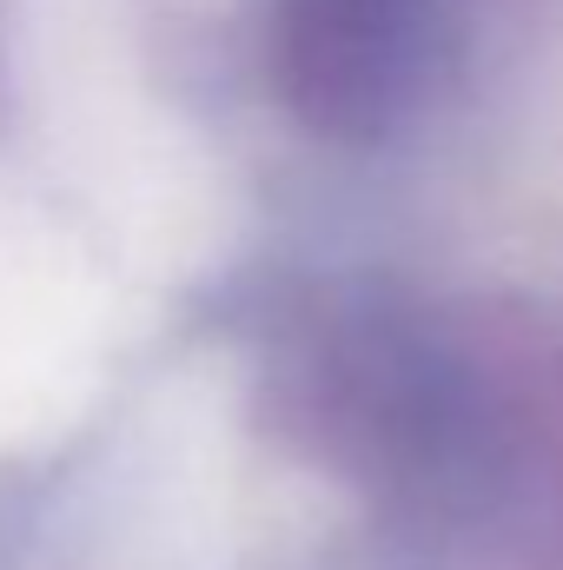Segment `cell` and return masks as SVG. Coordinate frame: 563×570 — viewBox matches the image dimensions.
Here are the masks:
<instances>
[{"instance_id": "obj_1", "label": "cell", "mask_w": 563, "mask_h": 570, "mask_svg": "<svg viewBox=\"0 0 563 570\" xmlns=\"http://www.w3.org/2000/svg\"><path fill=\"white\" fill-rule=\"evenodd\" d=\"M424 73V0H279V80L325 140L398 127Z\"/></svg>"}]
</instances>
